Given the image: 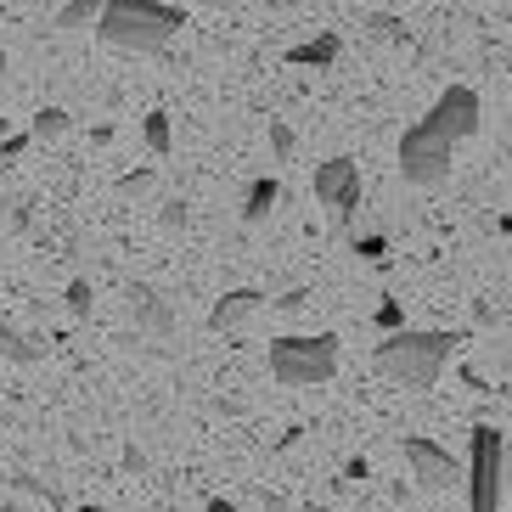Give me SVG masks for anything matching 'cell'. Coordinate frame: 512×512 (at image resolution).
Instances as JSON below:
<instances>
[{
  "instance_id": "7c38bea8",
  "label": "cell",
  "mask_w": 512,
  "mask_h": 512,
  "mask_svg": "<svg viewBox=\"0 0 512 512\" xmlns=\"http://www.w3.org/2000/svg\"><path fill=\"white\" fill-rule=\"evenodd\" d=\"M338 57H344V40H338V34H316V40L287 46V62H293V68H332Z\"/></svg>"
},
{
  "instance_id": "603a6c76",
  "label": "cell",
  "mask_w": 512,
  "mask_h": 512,
  "mask_svg": "<svg viewBox=\"0 0 512 512\" xmlns=\"http://www.w3.org/2000/svg\"><path fill=\"white\" fill-rule=\"evenodd\" d=\"M29 147H34V136H12V130H6V136H0V164H17Z\"/></svg>"
},
{
  "instance_id": "ac0fdd59",
  "label": "cell",
  "mask_w": 512,
  "mask_h": 512,
  "mask_svg": "<svg viewBox=\"0 0 512 512\" xmlns=\"http://www.w3.org/2000/svg\"><path fill=\"white\" fill-rule=\"evenodd\" d=\"M293 147H299V136H293V124L271 119V158H276V164H287V158H293Z\"/></svg>"
},
{
  "instance_id": "4fadbf2b",
  "label": "cell",
  "mask_w": 512,
  "mask_h": 512,
  "mask_svg": "<svg viewBox=\"0 0 512 512\" xmlns=\"http://www.w3.org/2000/svg\"><path fill=\"white\" fill-rule=\"evenodd\" d=\"M0 355H6L12 366H40L46 361V344L29 338V332H17L12 321H0Z\"/></svg>"
},
{
  "instance_id": "8992f818",
  "label": "cell",
  "mask_w": 512,
  "mask_h": 512,
  "mask_svg": "<svg viewBox=\"0 0 512 512\" xmlns=\"http://www.w3.org/2000/svg\"><path fill=\"white\" fill-rule=\"evenodd\" d=\"M316 203H327L338 214V226H349L355 209H361V164L344 158V152L327 158V164H316Z\"/></svg>"
},
{
  "instance_id": "d6986e66",
  "label": "cell",
  "mask_w": 512,
  "mask_h": 512,
  "mask_svg": "<svg viewBox=\"0 0 512 512\" xmlns=\"http://www.w3.org/2000/svg\"><path fill=\"white\" fill-rule=\"evenodd\" d=\"M361 29L372 34V40H400V29H406V23H400L394 12H372V17L361 23Z\"/></svg>"
},
{
  "instance_id": "7402d4cb",
  "label": "cell",
  "mask_w": 512,
  "mask_h": 512,
  "mask_svg": "<svg viewBox=\"0 0 512 512\" xmlns=\"http://www.w3.org/2000/svg\"><path fill=\"white\" fill-rule=\"evenodd\" d=\"M158 226H164V231H181V226H186V203H181V197L158 203Z\"/></svg>"
},
{
  "instance_id": "9a60e30c",
  "label": "cell",
  "mask_w": 512,
  "mask_h": 512,
  "mask_svg": "<svg viewBox=\"0 0 512 512\" xmlns=\"http://www.w3.org/2000/svg\"><path fill=\"white\" fill-rule=\"evenodd\" d=\"M68 130H74V113H68V107H40V113L29 119V136L34 141H62Z\"/></svg>"
},
{
  "instance_id": "cb8c5ba5",
  "label": "cell",
  "mask_w": 512,
  "mask_h": 512,
  "mask_svg": "<svg viewBox=\"0 0 512 512\" xmlns=\"http://www.w3.org/2000/svg\"><path fill=\"white\" fill-rule=\"evenodd\" d=\"M377 327H383V332L406 327V310H400V299H383V304H377Z\"/></svg>"
},
{
  "instance_id": "44dd1931",
  "label": "cell",
  "mask_w": 512,
  "mask_h": 512,
  "mask_svg": "<svg viewBox=\"0 0 512 512\" xmlns=\"http://www.w3.org/2000/svg\"><path fill=\"white\" fill-rule=\"evenodd\" d=\"M158 186V169H136V175H124L119 181V197H147Z\"/></svg>"
},
{
  "instance_id": "52a82bcc",
  "label": "cell",
  "mask_w": 512,
  "mask_h": 512,
  "mask_svg": "<svg viewBox=\"0 0 512 512\" xmlns=\"http://www.w3.org/2000/svg\"><path fill=\"white\" fill-rule=\"evenodd\" d=\"M428 124L434 130H445V136L462 147L467 136H479V124H484V102L473 85H451V91H439V102L428 107Z\"/></svg>"
},
{
  "instance_id": "83f0119b",
  "label": "cell",
  "mask_w": 512,
  "mask_h": 512,
  "mask_svg": "<svg viewBox=\"0 0 512 512\" xmlns=\"http://www.w3.org/2000/svg\"><path fill=\"white\" fill-rule=\"evenodd\" d=\"M209 512H237V507H231V501H209Z\"/></svg>"
},
{
  "instance_id": "4316f807",
  "label": "cell",
  "mask_w": 512,
  "mask_h": 512,
  "mask_svg": "<svg viewBox=\"0 0 512 512\" xmlns=\"http://www.w3.org/2000/svg\"><path fill=\"white\" fill-rule=\"evenodd\" d=\"M496 231H501V237H512V214H501V220H496Z\"/></svg>"
},
{
  "instance_id": "e0dca14e",
  "label": "cell",
  "mask_w": 512,
  "mask_h": 512,
  "mask_svg": "<svg viewBox=\"0 0 512 512\" xmlns=\"http://www.w3.org/2000/svg\"><path fill=\"white\" fill-rule=\"evenodd\" d=\"M62 304H68V316H74V321H85V316H91V304H96V287L85 282V276H74L68 293H62Z\"/></svg>"
},
{
  "instance_id": "484cf974",
  "label": "cell",
  "mask_w": 512,
  "mask_h": 512,
  "mask_svg": "<svg viewBox=\"0 0 512 512\" xmlns=\"http://www.w3.org/2000/svg\"><path fill=\"white\" fill-rule=\"evenodd\" d=\"M197 6H214V12H226V6H237V0H197Z\"/></svg>"
},
{
  "instance_id": "2e32d148",
  "label": "cell",
  "mask_w": 512,
  "mask_h": 512,
  "mask_svg": "<svg viewBox=\"0 0 512 512\" xmlns=\"http://www.w3.org/2000/svg\"><path fill=\"white\" fill-rule=\"evenodd\" d=\"M141 136H147V152H152V158H169V152H175V130H169V113H164V107H152L147 119H141Z\"/></svg>"
},
{
  "instance_id": "277c9868",
  "label": "cell",
  "mask_w": 512,
  "mask_h": 512,
  "mask_svg": "<svg viewBox=\"0 0 512 512\" xmlns=\"http://www.w3.org/2000/svg\"><path fill=\"white\" fill-rule=\"evenodd\" d=\"M507 501V439L479 422L467 434V512H501Z\"/></svg>"
},
{
  "instance_id": "8fae6325",
  "label": "cell",
  "mask_w": 512,
  "mask_h": 512,
  "mask_svg": "<svg viewBox=\"0 0 512 512\" xmlns=\"http://www.w3.org/2000/svg\"><path fill=\"white\" fill-rule=\"evenodd\" d=\"M276 203H282V181H276V175L248 181V192H242V226H265Z\"/></svg>"
},
{
  "instance_id": "f1b7e54d",
  "label": "cell",
  "mask_w": 512,
  "mask_h": 512,
  "mask_svg": "<svg viewBox=\"0 0 512 512\" xmlns=\"http://www.w3.org/2000/svg\"><path fill=\"white\" fill-rule=\"evenodd\" d=\"M0 136H6V119H0Z\"/></svg>"
},
{
  "instance_id": "3957f363",
  "label": "cell",
  "mask_w": 512,
  "mask_h": 512,
  "mask_svg": "<svg viewBox=\"0 0 512 512\" xmlns=\"http://www.w3.org/2000/svg\"><path fill=\"white\" fill-rule=\"evenodd\" d=\"M338 372V338L332 332H287V338H271V377L287 383V389H316V383H332Z\"/></svg>"
},
{
  "instance_id": "5bb4252c",
  "label": "cell",
  "mask_w": 512,
  "mask_h": 512,
  "mask_svg": "<svg viewBox=\"0 0 512 512\" xmlns=\"http://www.w3.org/2000/svg\"><path fill=\"white\" fill-rule=\"evenodd\" d=\"M102 6H107V0H68V6L57 12V23H51V29H57V34H85V29H96Z\"/></svg>"
},
{
  "instance_id": "5b68a950",
  "label": "cell",
  "mask_w": 512,
  "mask_h": 512,
  "mask_svg": "<svg viewBox=\"0 0 512 512\" xmlns=\"http://www.w3.org/2000/svg\"><path fill=\"white\" fill-rule=\"evenodd\" d=\"M456 169V141L445 136V130H434L428 119H417L400 136V175H406V186H417V192H439V186L451 181Z\"/></svg>"
},
{
  "instance_id": "d4e9b609",
  "label": "cell",
  "mask_w": 512,
  "mask_h": 512,
  "mask_svg": "<svg viewBox=\"0 0 512 512\" xmlns=\"http://www.w3.org/2000/svg\"><path fill=\"white\" fill-rule=\"evenodd\" d=\"M265 512H293V507H287V496H265Z\"/></svg>"
},
{
  "instance_id": "9c48e42d",
  "label": "cell",
  "mask_w": 512,
  "mask_h": 512,
  "mask_svg": "<svg viewBox=\"0 0 512 512\" xmlns=\"http://www.w3.org/2000/svg\"><path fill=\"white\" fill-rule=\"evenodd\" d=\"M259 310H265V293H259V287H231V293H220V299H214L209 327L214 332H237V327H248Z\"/></svg>"
},
{
  "instance_id": "ba28073f",
  "label": "cell",
  "mask_w": 512,
  "mask_h": 512,
  "mask_svg": "<svg viewBox=\"0 0 512 512\" xmlns=\"http://www.w3.org/2000/svg\"><path fill=\"white\" fill-rule=\"evenodd\" d=\"M406 467L422 490H451V484L462 479V467L451 462V451H439L434 439H422V434L406 439Z\"/></svg>"
},
{
  "instance_id": "6da1fadb",
  "label": "cell",
  "mask_w": 512,
  "mask_h": 512,
  "mask_svg": "<svg viewBox=\"0 0 512 512\" xmlns=\"http://www.w3.org/2000/svg\"><path fill=\"white\" fill-rule=\"evenodd\" d=\"M181 29L186 17L164 0H107L96 17V40L107 51H130V57H158Z\"/></svg>"
},
{
  "instance_id": "30bf717a",
  "label": "cell",
  "mask_w": 512,
  "mask_h": 512,
  "mask_svg": "<svg viewBox=\"0 0 512 512\" xmlns=\"http://www.w3.org/2000/svg\"><path fill=\"white\" fill-rule=\"evenodd\" d=\"M124 299H130V316H136V327H147V332H175V310H169V299L158 293V287H147V282H130L124 287Z\"/></svg>"
},
{
  "instance_id": "ffe728a7",
  "label": "cell",
  "mask_w": 512,
  "mask_h": 512,
  "mask_svg": "<svg viewBox=\"0 0 512 512\" xmlns=\"http://www.w3.org/2000/svg\"><path fill=\"white\" fill-rule=\"evenodd\" d=\"M355 254H361L366 265H383V259H389V237H383V231H366V237H355Z\"/></svg>"
},
{
  "instance_id": "7a4b0ae2",
  "label": "cell",
  "mask_w": 512,
  "mask_h": 512,
  "mask_svg": "<svg viewBox=\"0 0 512 512\" xmlns=\"http://www.w3.org/2000/svg\"><path fill=\"white\" fill-rule=\"evenodd\" d=\"M445 361H451V332H434V327H394L372 349V366L400 389H434Z\"/></svg>"
}]
</instances>
